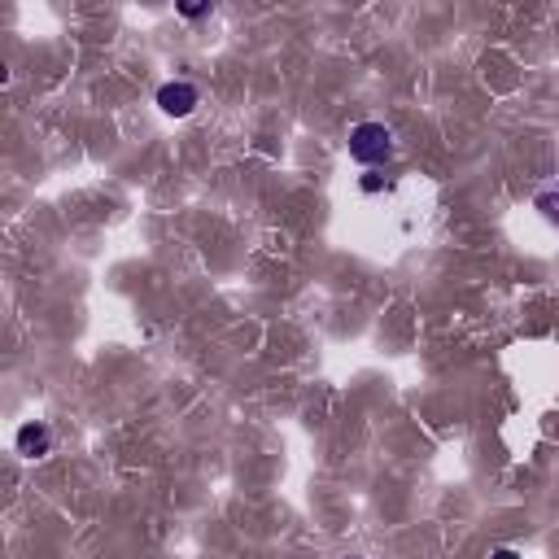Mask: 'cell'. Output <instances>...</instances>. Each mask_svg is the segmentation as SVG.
<instances>
[{"label": "cell", "mask_w": 559, "mask_h": 559, "mask_svg": "<svg viewBox=\"0 0 559 559\" xmlns=\"http://www.w3.org/2000/svg\"><path fill=\"white\" fill-rule=\"evenodd\" d=\"M350 158L363 166H380L394 158V132L385 123H359L350 132Z\"/></svg>", "instance_id": "obj_1"}, {"label": "cell", "mask_w": 559, "mask_h": 559, "mask_svg": "<svg viewBox=\"0 0 559 559\" xmlns=\"http://www.w3.org/2000/svg\"><path fill=\"white\" fill-rule=\"evenodd\" d=\"M158 105H162V114H171V118H188L197 110V88H193V83H184V79L162 83V88H158Z\"/></svg>", "instance_id": "obj_2"}, {"label": "cell", "mask_w": 559, "mask_h": 559, "mask_svg": "<svg viewBox=\"0 0 559 559\" xmlns=\"http://www.w3.org/2000/svg\"><path fill=\"white\" fill-rule=\"evenodd\" d=\"M53 450V433H49V424H22L18 428V455H27V459H44Z\"/></svg>", "instance_id": "obj_3"}, {"label": "cell", "mask_w": 559, "mask_h": 559, "mask_svg": "<svg viewBox=\"0 0 559 559\" xmlns=\"http://www.w3.org/2000/svg\"><path fill=\"white\" fill-rule=\"evenodd\" d=\"M538 210H542L551 223H559V188H551V193H542V197H538Z\"/></svg>", "instance_id": "obj_4"}, {"label": "cell", "mask_w": 559, "mask_h": 559, "mask_svg": "<svg viewBox=\"0 0 559 559\" xmlns=\"http://www.w3.org/2000/svg\"><path fill=\"white\" fill-rule=\"evenodd\" d=\"M380 188H385V180H380V175H367V180H363V193H380Z\"/></svg>", "instance_id": "obj_5"}, {"label": "cell", "mask_w": 559, "mask_h": 559, "mask_svg": "<svg viewBox=\"0 0 559 559\" xmlns=\"http://www.w3.org/2000/svg\"><path fill=\"white\" fill-rule=\"evenodd\" d=\"M180 14H184V18H201V14H210V5H184Z\"/></svg>", "instance_id": "obj_6"}, {"label": "cell", "mask_w": 559, "mask_h": 559, "mask_svg": "<svg viewBox=\"0 0 559 559\" xmlns=\"http://www.w3.org/2000/svg\"><path fill=\"white\" fill-rule=\"evenodd\" d=\"M490 559H520V555H516V551H511V546H498V551H494Z\"/></svg>", "instance_id": "obj_7"}, {"label": "cell", "mask_w": 559, "mask_h": 559, "mask_svg": "<svg viewBox=\"0 0 559 559\" xmlns=\"http://www.w3.org/2000/svg\"><path fill=\"white\" fill-rule=\"evenodd\" d=\"M350 559H354V555H350Z\"/></svg>", "instance_id": "obj_8"}]
</instances>
